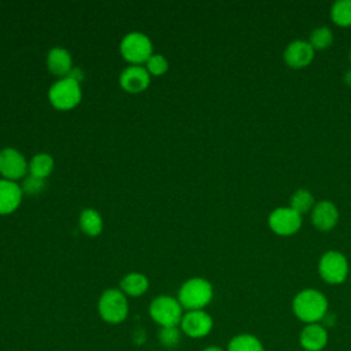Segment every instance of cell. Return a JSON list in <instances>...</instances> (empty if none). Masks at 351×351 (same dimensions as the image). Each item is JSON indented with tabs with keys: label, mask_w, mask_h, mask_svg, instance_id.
I'll use <instances>...</instances> for the list:
<instances>
[{
	"label": "cell",
	"mask_w": 351,
	"mask_h": 351,
	"mask_svg": "<svg viewBox=\"0 0 351 351\" xmlns=\"http://www.w3.org/2000/svg\"><path fill=\"white\" fill-rule=\"evenodd\" d=\"M180 326L185 336L191 339H202L213 330L214 322L211 315L204 310H192L182 315Z\"/></svg>",
	"instance_id": "9"
},
{
	"label": "cell",
	"mask_w": 351,
	"mask_h": 351,
	"mask_svg": "<svg viewBox=\"0 0 351 351\" xmlns=\"http://www.w3.org/2000/svg\"><path fill=\"white\" fill-rule=\"evenodd\" d=\"M318 273L321 278L330 285L343 284L350 273L348 261L340 251L329 250L322 254L318 262Z\"/></svg>",
	"instance_id": "4"
},
{
	"label": "cell",
	"mask_w": 351,
	"mask_h": 351,
	"mask_svg": "<svg viewBox=\"0 0 351 351\" xmlns=\"http://www.w3.org/2000/svg\"><path fill=\"white\" fill-rule=\"evenodd\" d=\"M328 341V329L321 322L306 324L299 333V343L304 351H322Z\"/></svg>",
	"instance_id": "12"
},
{
	"label": "cell",
	"mask_w": 351,
	"mask_h": 351,
	"mask_svg": "<svg viewBox=\"0 0 351 351\" xmlns=\"http://www.w3.org/2000/svg\"><path fill=\"white\" fill-rule=\"evenodd\" d=\"M159 340L166 347H174L180 341V330L177 326H166L160 329Z\"/></svg>",
	"instance_id": "25"
},
{
	"label": "cell",
	"mask_w": 351,
	"mask_h": 351,
	"mask_svg": "<svg viewBox=\"0 0 351 351\" xmlns=\"http://www.w3.org/2000/svg\"><path fill=\"white\" fill-rule=\"evenodd\" d=\"M308 43L314 51H324L333 44V32L326 26H319L311 32Z\"/></svg>",
	"instance_id": "23"
},
{
	"label": "cell",
	"mask_w": 351,
	"mask_h": 351,
	"mask_svg": "<svg viewBox=\"0 0 351 351\" xmlns=\"http://www.w3.org/2000/svg\"><path fill=\"white\" fill-rule=\"evenodd\" d=\"M97 310L103 321L107 324H121L126 319L129 313V304L126 295L119 289H107L101 293Z\"/></svg>",
	"instance_id": "3"
},
{
	"label": "cell",
	"mask_w": 351,
	"mask_h": 351,
	"mask_svg": "<svg viewBox=\"0 0 351 351\" xmlns=\"http://www.w3.org/2000/svg\"><path fill=\"white\" fill-rule=\"evenodd\" d=\"M151 318L160 326H178L182 319V306L180 302L171 296L162 295L155 298L149 304Z\"/></svg>",
	"instance_id": "5"
},
{
	"label": "cell",
	"mask_w": 351,
	"mask_h": 351,
	"mask_svg": "<svg viewBox=\"0 0 351 351\" xmlns=\"http://www.w3.org/2000/svg\"><path fill=\"white\" fill-rule=\"evenodd\" d=\"M311 222L319 232L332 230L339 222V210L336 204L329 200H321L315 203L311 210Z\"/></svg>",
	"instance_id": "13"
},
{
	"label": "cell",
	"mask_w": 351,
	"mask_h": 351,
	"mask_svg": "<svg viewBox=\"0 0 351 351\" xmlns=\"http://www.w3.org/2000/svg\"><path fill=\"white\" fill-rule=\"evenodd\" d=\"M169 63L162 55H152L147 62V71L152 75H162L167 71Z\"/></svg>",
	"instance_id": "24"
},
{
	"label": "cell",
	"mask_w": 351,
	"mask_h": 351,
	"mask_svg": "<svg viewBox=\"0 0 351 351\" xmlns=\"http://www.w3.org/2000/svg\"><path fill=\"white\" fill-rule=\"evenodd\" d=\"M119 84L123 90L130 93H138L148 88L149 85V73L143 66H129L126 67L121 77Z\"/></svg>",
	"instance_id": "14"
},
{
	"label": "cell",
	"mask_w": 351,
	"mask_h": 351,
	"mask_svg": "<svg viewBox=\"0 0 351 351\" xmlns=\"http://www.w3.org/2000/svg\"><path fill=\"white\" fill-rule=\"evenodd\" d=\"M315 206V202H314V196L310 191L307 189H298L292 193L291 196V202H289V207L292 210H295L298 214L303 215L308 211L313 210V207Z\"/></svg>",
	"instance_id": "21"
},
{
	"label": "cell",
	"mask_w": 351,
	"mask_h": 351,
	"mask_svg": "<svg viewBox=\"0 0 351 351\" xmlns=\"http://www.w3.org/2000/svg\"><path fill=\"white\" fill-rule=\"evenodd\" d=\"M326 296L314 288L302 289L292 299V313L304 324L321 322L329 313Z\"/></svg>",
	"instance_id": "1"
},
{
	"label": "cell",
	"mask_w": 351,
	"mask_h": 351,
	"mask_svg": "<svg viewBox=\"0 0 351 351\" xmlns=\"http://www.w3.org/2000/svg\"><path fill=\"white\" fill-rule=\"evenodd\" d=\"M202 351H226V350H222V348L218 347V346H210V347H206V348L202 350Z\"/></svg>",
	"instance_id": "28"
},
{
	"label": "cell",
	"mask_w": 351,
	"mask_h": 351,
	"mask_svg": "<svg viewBox=\"0 0 351 351\" xmlns=\"http://www.w3.org/2000/svg\"><path fill=\"white\" fill-rule=\"evenodd\" d=\"M121 53L125 60L138 66L147 63L152 56V44L151 40L143 33H129L123 37L121 43Z\"/></svg>",
	"instance_id": "7"
},
{
	"label": "cell",
	"mask_w": 351,
	"mask_h": 351,
	"mask_svg": "<svg viewBox=\"0 0 351 351\" xmlns=\"http://www.w3.org/2000/svg\"><path fill=\"white\" fill-rule=\"evenodd\" d=\"M330 18L340 27L351 26V0H339L330 8Z\"/></svg>",
	"instance_id": "22"
},
{
	"label": "cell",
	"mask_w": 351,
	"mask_h": 351,
	"mask_svg": "<svg viewBox=\"0 0 351 351\" xmlns=\"http://www.w3.org/2000/svg\"><path fill=\"white\" fill-rule=\"evenodd\" d=\"M48 97L51 104L58 110H71L81 100V89L80 82L75 80L66 77L56 81L48 92Z\"/></svg>",
	"instance_id": "6"
},
{
	"label": "cell",
	"mask_w": 351,
	"mask_h": 351,
	"mask_svg": "<svg viewBox=\"0 0 351 351\" xmlns=\"http://www.w3.org/2000/svg\"><path fill=\"white\" fill-rule=\"evenodd\" d=\"M343 80H344V84H346L347 86H350V88H351V69L344 74Z\"/></svg>",
	"instance_id": "27"
},
{
	"label": "cell",
	"mask_w": 351,
	"mask_h": 351,
	"mask_svg": "<svg viewBox=\"0 0 351 351\" xmlns=\"http://www.w3.org/2000/svg\"><path fill=\"white\" fill-rule=\"evenodd\" d=\"M121 291L128 296H141L147 292L149 282L148 278L141 273H129L121 280Z\"/></svg>",
	"instance_id": "17"
},
{
	"label": "cell",
	"mask_w": 351,
	"mask_h": 351,
	"mask_svg": "<svg viewBox=\"0 0 351 351\" xmlns=\"http://www.w3.org/2000/svg\"><path fill=\"white\" fill-rule=\"evenodd\" d=\"M80 228L89 236H97L101 232L103 221L100 214L93 208H86L80 215Z\"/></svg>",
	"instance_id": "19"
},
{
	"label": "cell",
	"mask_w": 351,
	"mask_h": 351,
	"mask_svg": "<svg viewBox=\"0 0 351 351\" xmlns=\"http://www.w3.org/2000/svg\"><path fill=\"white\" fill-rule=\"evenodd\" d=\"M27 162L22 154L14 148H4L0 151V174L4 180L16 181L26 176Z\"/></svg>",
	"instance_id": "10"
},
{
	"label": "cell",
	"mask_w": 351,
	"mask_h": 351,
	"mask_svg": "<svg viewBox=\"0 0 351 351\" xmlns=\"http://www.w3.org/2000/svg\"><path fill=\"white\" fill-rule=\"evenodd\" d=\"M73 62L69 51L64 48H53L48 52L47 56V66L48 70L59 77L69 75L70 71L73 70Z\"/></svg>",
	"instance_id": "16"
},
{
	"label": "cell",
	"mask_w": 351,
	"mask_h": 351,
	"mask_svg": "<svg viewBox=\"0 0 351 351\" xmlns=\"http://www.w3.org/2000/svg\"><path fill=\"white\" fill-rule=\"evenodd\" d=\"M226 351H265V347L255 335L239 333L229 340Z\"/></svg>",
	"instance_id": "18"
},
{
	"label": "cell",
	"mask_w": 351,
	"mask_h": 351,
	"mask_svg": "<svg viewBox=\"0 0 351 351\" xmlns=\"http://www.w3.org/2000/svg\"><path fill=\"white\" fill-rule=\"evenodd\" d=\"M213 285L207 280L193 277L181 285L177 300L188 311L203 310L213 300Z\"/></svg>",
	"instance_id": "2"
},
{
	"label": "cell",
	"mask_w": 351,
	"mask_h": 351,
	"mask_svg": "<svg viewBox=\"0 0 351 351\" xmlns=\"http://www.w3.org/2000/svg\"><path fill=\"white\" fill-rule=\"evenodd\" d=\"M269 228L278 236H292L299 232L302 226V215L291 207H277L267 218Z\"/></svg>",
	"instance_id": "8"
},
{
	"label": "cell",
	"mask_w": 351,
	"mask_h": 351,
	"mask_svg": "<svg viewBox=\"0 0 351 351\" xmlns=\"http://www.w3.org/2000/svg\"><path fill=\"white\" fill-rule=\"evenodd\" d=\"M350 62H351V51H350Z\"/></svg>",
	"instance_id": "29"
},
{
	"label": "cell",
	"mask_w": 351,
	"mask_h": 351,
	"mask_svg": "<svg viewBox=\"0 0 351 351\" xmlns=\"http://www.w3.org/2000/svg\"><path fill=\"white\" fill-rule=\"evenodd\" d=\"M44 189V180L33 177L29 174V177H26L23 180V185H22V192L27 193V195H36L40 193Z\"/></svg>",
	"instance_id": "26"
},
{
	"label": "cell",
	"mask_w": 351,
	"mask_h": 351,
	"mask_svg": "<svg viewBox=\"0 0 351 351\" xmlns=\"http://www.w3.org/2000/svg\"><path fill=\"white\" fill-rule=\"evenodd\" d=\"M22 193V188L16 182L0 180V215L15 211L21 204Z\"/></svg>",
	"instance_id": "15"
},
{
	"label": "cell",
	"mask_w": 351,
	"mask_h": 351,
	"mask_svg": "<svg viewBox=\"0 0 351 351\" xmlns=\"http://www.w3.org/2000/svg\"><path fill=\"white\" fill-rule=\"evenodd\" d=\"M315 51L306 40H295L284 51V62L291 69H304L314 59Z\"/></svg>",
	"instance_id": "11"
},
{
	"label": "cell",
	"mask_w": 351,
	"mask_h": 351,
	"mask_svg": "<svg viewBox=\"0 0 351 351\" xmlns=\"http://www.w3.org/2000/svg\"><path fill=\"white\" fill-rule=\"evenodd\" d=\"M53 169V159L48 154H37L29 163L30 176L45 180Z\"/></svg>",
	"instance_id": "20"
}]
</instances>
